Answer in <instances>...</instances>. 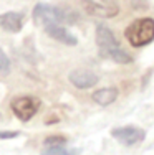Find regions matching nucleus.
<instances>
[{"label":"nucleus","mask_w":154,"mask_h":155,"mask_svg":"<svg viewBox=\"0 0 154 155\" xmlns=\"http://www.w3.org/2000/svg\"><path fill=\"white\" fill-rule=\"evenodd\" d=\"M96 45H98V50H100V54L103 58H111L113 61L119 63V64H129V63H133L131 54L126 53L121 48L118 40L113 35V31L106 25H98L96 27Z\"/></svg>","instance_id":"obj_1"},{"label":"nucleus","mask_w":154,"mask_h":155,"mask_svg":"<svg viewBox=\"0 0 154 155\" xmlns=\"http://www.w3.org/2000/svg\"><path fill=\"white\" fill-rule=\"evenodd\" d=\"M124 35L133 46L148 45L154 40V20L152 18H139L126 28Z\"/></svg>","instance_id":"obj_2"},{"label":"nucleus","mask_w":154,"mask_h":155,"mask_svg":"<svg viewBox=\"0 0 154 155\" xmlns=\"http://www.w3.org/2000/svg\"><path fill=\"white\" fill-rule=\"evenodd\" d=\"M65 18V13L58 7L48 5V3H38L33 8V20L40 25H58Z\"/></svg>","instance_id":"obj_3"},{"label":"nucleus","mask_w":154,"mask_h":155,"mask_svg":"<svg viewBox=\"0 0 154 155\" xmlns=\"http://www.w3.org/2000/svg\"><path fill=\"white\" fill-rule=\"evenodd\" d=\"M40 109V101L32 96H22L12 101V110L20 120H30Z\"/></svg>","instance_id":"obj_4"},{"label":"nucleus","mask_w":154,"mask_h":155,"mask_svg":"<svg viewBox=\"0 0 154 155\" xmlns=\"http://www.w3.org/2000/svg\"><path fill=\"white\" fill-rule=\"evenodd\" d=\"M111 135L124 145H136V143L144 140L146 130H142L141 127H134V125H126V127L113 129Z\"/></svg>","instance_id":"obj_5"},{"label":"nucleus","mask_w":154,"mask_h":155,"mask_svg":"<svg viewBox=\"0 0 154 155\" xmlns=\"http://www.w3.org/2000/svg\"><path fill=\"white\" fill-rule=\"evenodd\" d=\"M81 5L86 13H90L93 17H100V18L115 17L119 12V8L115 3H103V2H96V0H81Z\"/></svg>","instance_id":"obj_6"},{"label":"nucleus","mask_w":154,"mask_h":155,"mask_svg":"<svg viewBox=\"0 0 154 155\" xmlns=\"http://www.w3.org/2000/svg\"><path fill=\"white\" fill-rule=\"evenodd\" d=\"M68 79L73 86L80 87V89H88V87H93L100 78L90 69H73L68 74Z\"/></svg>","instance_id":"obj_7"},{"label":"nucleus","mask_w":154,"mask_h":155,"mask_svg":"<svg viewBox=\"0 0 154 155\" xmlns=\"http://www.w3.org/2000/svg\"><path fill=\"white\" fill-rule=\"evenodd\" d=\"M0 27L5 31L17 33L23 27V15L18 12H7L0 15Z\"/></svg>","instance_id":"obj_8"},{"label":"nucleus","mask_w":154,"mask_h":155,"mask_svg":"<svg viewBox=\"0 0 154 155\" xmlns=\"http://www.w3.org/2000/svg\"><path fill=\"white\" fill-rule=\"evenodd\" d=\"M45 31L48 33V36H51L53 40H58L60 43L68 46H75L78 43V40L71 35L68 30H65L63 27H58V25H50V27H45Z\"/></svg>","instance_id":"obj_9"},{"label":"nucleus","mask_w":154,"mask_h":155,"mask_svg":"<svg viewBox=\"0 0 154 155\" xmlns=\"http://www.w3.org/2000/svg\"><path fill=\"white\" fill-rule=\"evenodd\" d=\"M119 91L118 87H103L93 93V101L100 106H109L118 99Z\"/></svg>","instance_id":"obj_10"},{"label":"nucleus","mask_w":154,"mask_h":155,"mask_svg":"<svg viewBox=\"0 0 154 155\" xmlns=\"http://www.w3.org/2000/svg\"><path fill=\"white\" fill-rule=\"evenodd\" d=\"M78 149H65V147H48L42 155H78Z\"/></svg>","instance_id":"obj_11"},{"label":"nucleus","mask_w":154,"mask_h":155,"mask_svg":"<svg viewBox=\"0 0 154 155\" xmlns=\"http://www.w3.org/2000/svg\"><path fill=\"white\" fill-rule=\"evenodd\" d=\"M43 143H45V149H48V147H63L67 143V139L61 137V135H51V137H46Z\"/></svg>","instance_id":"obj_12"},{"label":"nucleus","mask_w":154,"mask_h":155,"mask_svg":"<svg viewBox=\"0 0 154 155\" xmlns=\"http://www.w3.org/2000/svg\"><path fill=\"white\" fill-rule=\"evenodd\" d=\"M10 73V60L5 54V51L0 48V74H9Z\"/></svg>","instance_id":"obj_13"},{"label":"nucleus","mask_w":154,"mask_h":155,"mask_svg":"<svg viewBox=\"0 0 154 155\" xmlns=\"http://www.w3.org/2000/svg\"><path fill=\"white\" fill-rule=\"evenodd\" d=\"M18 135H20V132H15V130H0V140L15 139Z\"/></svg>","instance_id":"obj_14"}]
</instances>
